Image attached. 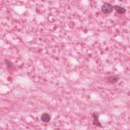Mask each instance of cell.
I'll return each mask as SVG.
<instances>
[{"label": "cell", "mask_w": 130, "mask_h": 130, "mask_svg": "<svg viewBox=\"0 0 130 130\" xmlns=\"http://www.w3.org/2000/svg\"><path fill=\"white\" fill-rule=\"evenodd\" d=\"M119 78L118 77L113 75L109 77L107 79V80L109 83L111 84H115L119 80Z\"/></svg>", "instance_id": "cell-5"}, {"label": "cell", "mask_w": 130, "mask_h": 130, "mask_svg": "<svg viewBox=\"0 0 130 130\" xmlns=\"http://www.w3.org/2000/svg\"><path fill=\"white\" fill-rule=\"evenodd\" d=\"M6 65L7 66V67H11V66H12V64H11V63H10L9 62H8V61H6Z\"/></svg>", "instance_id": "cell-6"}, {"label": "cell", "mask_w": 130, "mask_h": 130, "mask_svg": "<svg viewBox=\"0 0 130 130\" xmlns=\"http://www.w3.org/2000/svg\"><path fill=\"white\" fill-rule=\"evenodd\" d=\"M51 119L50 115L47 113H44L41 116V120L43 122L48 123Z\"/></svg>", "instance_id": "cell-3"}, {"label": "cell", "mask_w": 130, "mask_h": 130, "mask_svg": "<svg viewBox=\"0 0 130 130\" xmlns=\"http://www.w3.org/2000/svg\"><path fill=\"white\" fill-rule=\"evenodd\" d=\"M92 117H93V119H94V120L92 121V124L95 125L96 126H97L101 127L102 126V124L99 122V115H98V113H96V112H94L92 114Z\"/></svg>", "instance_id": "cell-2"}, {"label": "cell", "mask_w": 130, "mask_h": 130, "mask_svg": "<svg viewBox=\"0 0 130 130\" xmlns=\"http://www.w3.org/2000/svg\"><path fill=\"white\" fill-rule=\"evenodd\" d=\"M113 6L110 3H105L102 6V11L105 14L111 13L113 10Z\"/></svg>", "instance_id": "cell-1"}, {"label": "cell", "mask_w": 130, "mask_h": 130, "mask_svg": "<svg viewBox=\"0 0 130 130\" xmlns=\"http://www.w3.org/2000/svg\"><path fill=\"white\" fill-rule=\"evenodd\" d=\"M113 8L115 10L116 12L119 14H124L126 12V10L124 7H120L118 5L114 6Z\"/></svg>", "instance_id": "cell-4"}]
</instances>
